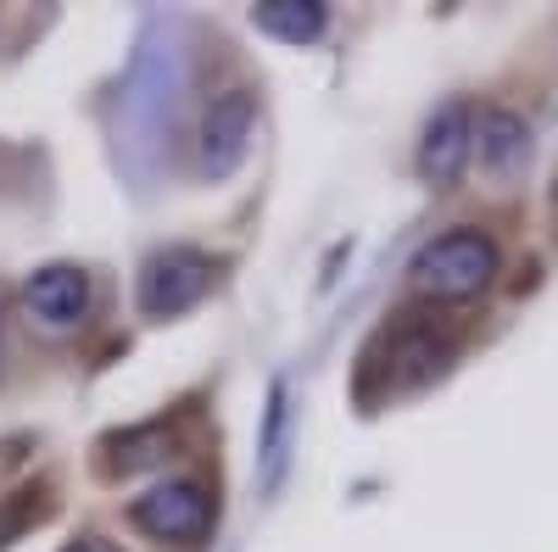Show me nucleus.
Listing matches in <instances>:
<instances>
[{"mask_svg": "<svg viewBox=\"0 0 558 552\" xmlns=\"http://www.w3.org/2000/svg\"><path fill=\"white\" fill-rule=\"evenodd\" d=\"M408 280L430 302H475L497 280V241L475 223H458L418 246V257L408 262Z\"/></svg>", "mask_w": 558, "mask_h": 552, "instance_id": "f257e3e1", "label": "nucleus"}, {"mask_svg": "<svg viewBox=\"0 0 558 552\" xmlns=\"http://www.w3.org/2000/svg\"><path fill=\"white\" fill-rule=\"evenodd\" d=\"M452 352H458V330L436 324V318H402L380 335V352H368V375L380 368L386 391H418L452 363Z\"/></svg>", "mask_w": 558, "mask_h": 552, "instance_id": "f03ea898", "label": "nucleus"}, {"mask_svg": "<svg viewBox=\"0 0 558 552\" xmlns=\"http://www.w3.org/2000/svg\"><path fill=\"white\" fill-rule=\"evenodd\" d=\"M218 262L196 246H168V252H151L146 268H140V312L146 318H173L184 307H196L213 285Z\"/></svg>", "mask_w": 558, "mask_h": 552, "instance_id": "7ed1b4c3", "label": "nucleus"}, {"mask_svg": "<svg viewBox=\"0 0 558 552\" xmlns=\"http://www.w3.org/2000/svg\"><path fill=\"white\" fill-rule=\"evenodd\" d=\"M129 519L151 541H202L213 530V496L202 480H162L129 502Z\"/></svg>", "mask_w": 558, "mask_h": 552, "instance_id": "20e7f679", "label": "nucleus"}, {"mask_svg": "<svg viewBox=\"0 0 558 552\" xmlns=\"http://www.w3.org/2000/svg\"><path fill=\"white\" fill-rule=\"evenodd\" d=\"M252 128H257V107H252L246 89H223V96H213V107L202 118V168L213 179H229L252 151Z\"/></svg>", "mask_w": 558, "mask_h": 552, "instance_id": "39448f33", "label": "nucleus"}, {"mask_svg": "<svg viewBox=\"0 0 558 552\" xmlns=\"http://www.w3.org/2000/svg\"><path fill=\"white\" fill-rule=\"evenodd\" d=\"M23 302H28V312L39 318L45 330H73V324H84L89 318V273L84 268H73V262H51V268H39L34 280L23 285Z\"/></svg>", "mask_w": 558, "mask_h": 552, "instance_id": "423d86ee", "label": "nucleus"}, {"mask_svg": "<svg viewBox=\"0 0 558 552\" xmlns=\"http://www.w3.org/2000/svg\"><path fill=\"white\" fill-rule=\"evenodd\" d=\"M475 151V112L463 101H447L430 123H425V140H418V173L430 184H452L463 173Z\"/></svg>", "mask_w": 558, "mask_h": 552, "instance_id": "0eeeda50", "label": "nucleus"}, {"mask_svg": "<svg viewBox=\"0 0 558 552\" xmlns=\"http://www.w3.org/2000/svg\"><path fill=\"white\" fill-rule=\"evenodd\" d=\"M475 140H481V162H486L492 173H520V168L531 162V123H525L520 112H508V107L481 112Z\"/></svg>", "mask_w": 558, "mask_h": 552, "instance_id": "6e6552de", "label": "nucleus"}, {"mask_svg": "<svg viewBox=\"0 0 558 552\" xmlns=\"http://www.w3.org/2000/svg\"><path fill=\"white\" fill-rule=\"evenodd\" d=\"M252 23L286 45H307L324 34V7H302V0H268V7L252 12Z\"/></svg>", "mask_w": 558, "mask_h": 552, "instance_id": "1a4fd4ad", "label": "nucleus"}, {"mask_svg": "<svg viewBox=\"0 0 558 552\" xmlns=\"http://www.w3.org/2000/svg\"><path fill=\"white\" fill-rule=\"evenodd\" d=\"M162 452H168V430H162V425H140V430H129V436H112V469L134 475V469L157 464Z\"/></svg>", "mask_w": 558, "mask_h": 552, "instance_id": "9d476101", "label": "nucleus"}, {"mask_svg": "<svg viewBox=\"0 0 558 552\" xmlns=\"http://www.w3.org/2000/svg\"><path fill=\"white\" fill-rule=\"evenodd\" d=\"M45 491L39 486H23V491H12V496H0V552H7L39 514H45V502H39Z\"/></svg>", "mask_w": 558, "mask_h": 552, "instance_id": "9b49d317", "label": "nucleus"}, {"mask_svg": "<svg viewBox=\"0 0 558 552\" xmlns=\"http://www.w3.org/2000/svg\"><path fill=\"white\" fill-rule=\"evenodd\" d=\"M62 552H112V547H107L101 536H78V541H68Z\"/></svg>", "mask_w": 558, "mask_h": 552, "instance_id": "f8f14e48", "label": "nucleus"}]
</instances>
